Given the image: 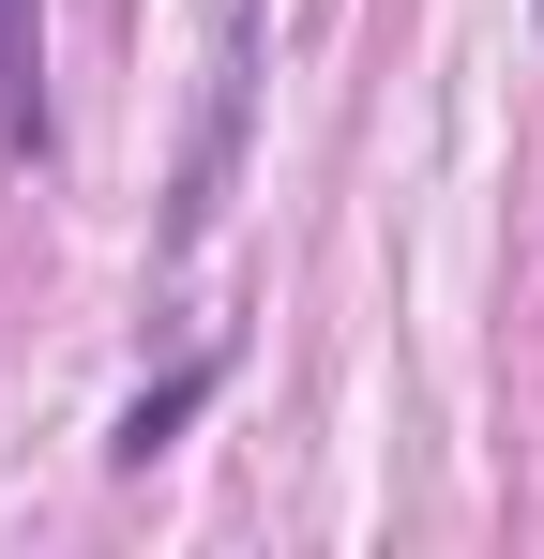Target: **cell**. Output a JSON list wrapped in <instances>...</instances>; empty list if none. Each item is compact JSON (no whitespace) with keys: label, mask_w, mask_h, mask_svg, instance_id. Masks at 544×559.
<instances>
[{"label":"cell","mask_w":544,"mask_h":559,"mask_svg":"<svg viewBox=\"0 0 544 559\" xmlns=\"http://www.w3.org/2000/svg\"><path fill=\"white\" fill-rule=\"evenodd\" d=\"M0 152H46V0H0Z\"/></svg>","instance_id":"6da1fadb"},{"label":"cell","mask_w":544,"mask_h":559,"mask_svg":"<svg viewBox=\"0 0 544 559\" xmlns=\"http://www.w3.org/2000/svg\"><path fill=\"white\" fill-rule=\"evenodd\" d=\"M197 408H212V364H181V378H152V393H137V408H121V439H106V454L121 468H152L181 439V424H197Z\"/></svg>","instance_id":"7a4b0ae2"}]
</instances>
